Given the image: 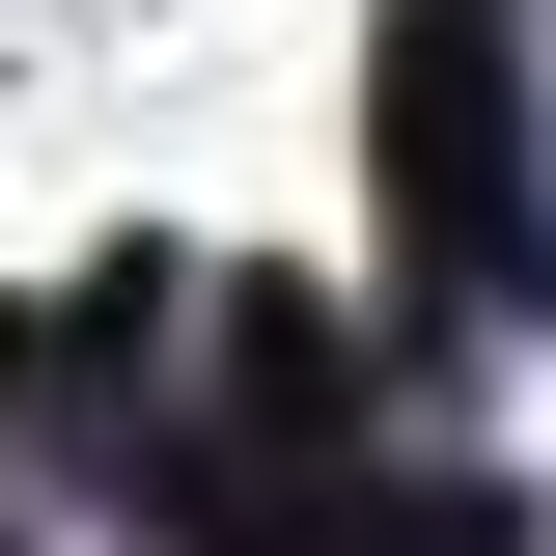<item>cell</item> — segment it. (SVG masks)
Wrapping results in <instances>:
<instances>
[{"mask_svg":"<svg viewBox=\"0 0 556 556\" xmlns=\"http://www.w3.org/2000/svg\"><path fill=\"white\" fill-rule=\"evenodd\" d=\"M390 223H417L445 306H556V167H529L501 0H417V28H390Z\"/></svg>","mask_w":556,"mask_h":556,"instance_id":"1","label":"cell"}]
</instances>
